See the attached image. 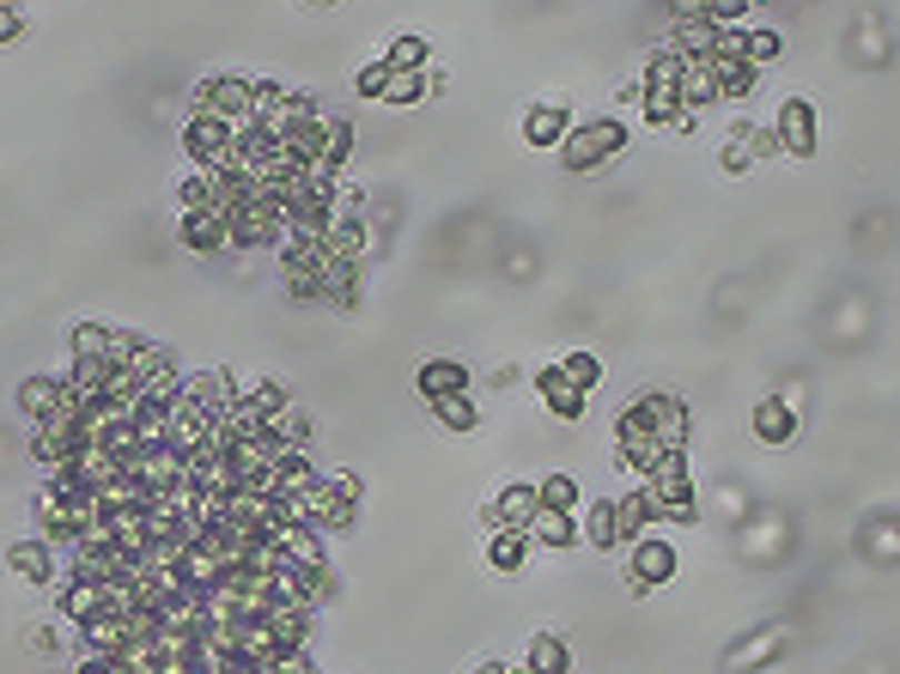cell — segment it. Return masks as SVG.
Wrapping results in <instances>:
<instances>
[{
    "instance_id": "cell-9",
    "label": "cell",
    "mask_w": 900,
    "mask_h": 674,
    "mask_svg": "<svg viewBox=\"0 0 900 674\" xmlns=\"http://www.w3.org/2000/svg\"><path fill=\"white\" fill-rule=\"evenodd\" d=\"M670 577H676V547L658 541V535H646L633 547V590L646 595V590H658V583H670Z\"/></svg>"
},
{
    "instance_id": "cell-42",
    "label": "cell",
    "mask_w": 900,
    "mask_h": 674,
    "mask_svg": "<svg viewBox=\"0 0 900 674\" xmlns=\"http://www.w3.org/2000/svg\"><path fill=\"white\" fill-rule=\"evenodd\" d=\"M773 644H779V638H761V644H742V651H737V656H730V674H742V668H749V663H761V656H767V651H773Z\"/></svg>"
},
{
    "instance_id": "cell-40",
    "label": "cell",
    "mask_w": 900,
    "mask_h": 674,
    "mask_svg": "<svg viewBox=\"0 0 900 674\" xmlns=\"http://www.w3.org/2000/svg\"><path fill=\"white\" fill-rule=\"evenodd\" d=\"M693 12H700L706 24H737L749 7H742V0H718V7H693Z\"/></svg>"
},
{
    "instance_id": "cell-32",
    "label": "cell",
    "mask_w": 900,
    "mask_h": 674,
    "mask_svg": "<svg viewBox=\"0 0 900 674\" xmlns=\"http://www.w3.org/2000/svg\"><path fill=\"white\" fill-rule=\"evenodd\" d=\"M323 298H336L341 310H353V304H359V268H347V262H336V268H329Z\"/></svg>"
},
{
    "instance_id": "cell-37",
    "label": "cell",
    "mask_w": 900,
    "mask_h": 674,
    "mask_svg": "<svg viewBox=\"0 0 900 674\" xmlns=\"http://www.w3.org/2000/svg\"><path fill=\"white\" fill-rule=\"evenodd\" d=\"M427 73H396V80H390V98H383V103H420V98H427Z\"/></svg>"
},
{
    "instance_id": "cell-28",
    "label": "cell",
    "mask_w": 900,
    "mask_h": 674,
    "mask_svg": "<svg viewBox=\"0 0 900 674\" xmlns=\"http://www.w3.org/2000/svg\"><path fill=\"white\" fill-rule=\"evenodd\" d=\"M128 371H134V378L140 383H159V378H171V353H164V346L159 341H140V353H134V365H128Z\"/></svg>"
},
{
    "instance_id": "cell-41",
    "label": "cell",
    "mask_w": 900,
    "mask_h": 674,
    "mask_svg": "<svg viewBox=\"0 0 900 674\" xmlns=\"http://www.w3.org/2000/svg\"><path fill=\"white\" fill-rule=\"evenodd\" d=\"M329 492H336L341 504H359L366 499V481H359V474H329Z\"/></svg>"
},
{
    "instance_id": "cell-35",
    "label": "cell",
    "mask_w": 900,
    "mask_h": 674,
    "mask_svg": "<svg viewBox=\"0 0 900 674\" xmlns=\"http://www.w3.org/2000/svg\"><path fill=\"white\" fill-rule=\"evenodd\" d=\"M560 371H566V378H572L578 389H597V383H602V365H597L590 353H566V359H560Z\"/></svg>"
},
{
    "instance_id": "cell-34",
    "label": "cell",
    "mask_w": 900,
    "mask_h": 674,
    "mask_svg": "<svg viewBox=\"0 0 900 674\" xmlns=\"http://www.w3.org/2000/svg\"><path fill=\"white\" fill-rule=\"evenodd\" d=\"M383 61H390L396 73H420V61H427V37H396Z\"/></svg>"
},
{
    "instance_id": "cell-4",
    "label": "cell",
    "mask_w": 900,
    "mask_h": 674,
    "mask_svg": "<svg viewBox=\"0 0 900 674\" xmlns=\"http://www.w3.org/2000/svg\"><path fill=\"white\" fill-rule=\"evenodd\" d=\"M627 147V128L621 122H584V128H572L566 134V147H560V159H566V171H597L602 159H614V152Z\"/></svg>"
},
{
    "instance_id": "cell-25",
    "label": "cell",
    "mask_w": 900,
    "mask_h": 674,
    "mask_svg": "<svg viewBox=\"0 0 900 674\" xmlns=\"http://www.w3.org/2000/svg\"><path fill=\"white\" fill-rule=\"evenodd\" d=\"M347 152H353V128H347L341 115H336V122H329V147H323V164H317V177H323V183H336V171L347 164Z\"/></svg>"
},
{
    "instance_id": "cell-17",
    "label": "cell",
    "mask_w": 900,
    "mask_h": 674,
    "mask_svg": "<svg viewBox=\"0 0 900 674\" xmlns=\"http://www.w3.org/2000/svg\"><path fill=\"white\" fill-rule=\"evenodd\" d=\"M536 389H542V401L560 413V420H578V413H584V389H578L572 378H566L560 365H548L542 378H536Z\"/></svg>"
},
{
    "instance_id": "cell-21",
    "label": "cell",
    "mask_w": 900,
    "mask_h": 674,
    "mask_svg": "<svg viewBox=\"0 0 900 674\" xmlns=\"http://www.w3.org/2000/svg\"><path fill=\"white\" fill-rule=\"evenodd\" d=\"M329 255L347 268H359V255H366V219H336V231H329Z\"/></svg>"
},
{
    "instance_id": "cell-38",
    "label": "cell",
    "mask_w": 900,
    "mask_h": 674,
    "mask_svg": "<svg viewBox=\"0 0 900 674\" xmlns=\"http://www.w3.org/2000/svg\"><path fill=\"white\" fill-rule=\"evenodd\" d=\"M737 140L754 152V159H773V152H786V147H779V128H737Z\"/></svg>"
},
{
    "instance_id": "cell-18",
    "label": "cell",
    "mask_w": 900,
    "mask_h": 674,
    "mask_svg": "<svg viewBox=\"0 0 900 674\" xmlns=\"http://www.w3.org/2000/svg\"><path fill=\"white\" fill-rule=\"evenodd\" d=\"M614 523H621V541H646V529L658 523V504H651V492H627V499H614Z\"/></svg>"
},
{
    "instance_id": "cell-24",
    "label": "cell",
    "mask_w": 900,
    "mask_h": 674,
    "mask_svg": "<svg viewBox=\"0 0 900 674\" xmlns=\"http://www.w3.org/2000/svg\"><path fill=\"white\" fill-rule=\"evenodd\" d=\"M110 341L116 334L104 329V322H73V334H68L73 359H110Z\"/></svg>"
},
{
    "instance_id": "cell-6",
    "label": "cell",
    "mask_w": 900,
    "mask_h": 674,
    "mask_svg": "<svg viewBox=\"0 0 900 674\" xmlns=\"http://www.w3.org/2000/svg\"><path fill=\"white\" fill-rule=\"evenodd\" d=\"M56 614L68 620V626H92V620H104V614H116V590H104V583H61V595H56Z\"/></svg>"
},
{
    "instance_id": "cell-43",
    "label": "cell",
    "mask_w": 900,
    "mask_h": 674,
    "mask_svg": "<svg viewBox=\"0 0 900 674\" xmlns=\"http://www.w3.org/2000/svg\"><path fill=\"white\" fill-rule=\"evenodd\" d=\"M31 651L56 656V651H61V638H56V632H49V626H37V632H31Z\"/></svg>"
},
{
    "instance_id": "cell-44",
    "label": "cell",
    "mask_w": 900,
    "mask_h": 674,
    "mask_svg": "<svg viewBox=\"0 0 900 674\" xmlns=\"http://www.w3.org/2000/svg\"><path fill=\"white\" fill-rule=\"evenodd\" d=\"M474 674H506V663H481V668H474Z\"/></svg>"
},
{
    "instance_id": "cell-16",
    "label": "cell",
    "mask_w": 900,
    "mask_h": 674,
    "mask_svg": "<svg viewBox=\"0 0 900 674\" xmlns=\"http://www.w3.org/2000/svg\"><path fill=\"white\" fill-rule=\"evenodd\" d=\"M566 134H572V122H566L560 103H536V110L523 115V140H530V147H566Z\"/></svg>"
},
{
    "instance_id": "cell-12",
    "label": "cell",
    "mask_w": 900,
    "mask_h": 674,
    "mask_svg": "<svg viewBox=\"0 0 900 674\" xmlns=\"http://www.w3.org/2000/svg\"><path fill=\"white\" fill-rule=\"evenodd\" d=\"M177 238H183L196 255H220L226 243H231V219H226V213H213V207H208V213H183Z\"/></svg>"
},
{
    "instance_id": "cell-10",
    "label": "cell",
    "mask_w": 900,
    "mask_h": 674,
    "mask_svg": "<svg viewBox=\"0 0 900 674\" xmlns=\"http://www.w3.org/2000/svg\"><path fill=\"white\" fill-rule=\"evenodd\" d=\"M311 626H317V607H274L268 614V638H274L280 656L311 651Z\"/></svg>"
},
{
    "instance_id": "cell-2",
    "label": "cell",
    "mask_w": 900,
    "mask_h": 674,
    "mask_svg": "<svg viewBox=\"0 0 900 674\" xmlns=\"http://www.w3.org/2000/svg\"><path fill=\"white\" fill-rule=\"evenodd\" d=\"M238 128L243 122H220V115H196V122L183 128V152L196 159V171H231V159H238Z\"/></svg>"
},
{
    "instance_id": "cell-22",
    "label": "cell",
    "mask_w": 900,
    "mask_h": 674,
    "mask_svg": "<svg viewBox=\"0 0 900 674\" xmlns=\"http://www.w3.org/2000/svg\"><path fill=\"white\" fill-rule=\"evenodd\" d=\"M530 668H536V674H572V651H566L554 632H536V644H530Z\"/></svg>"
},
{
    "instance_id": "cell-11",
    "label": "cell",
    "mask_w": 900,
    "mask_h": 674,
    "mask_svg": "<svg viewBox=\"0 0 900 674\" xmlns=\"http://www.w3.org/2000/svg\"><path fill=\"white\" fill-rule=\"evenodd\" d=\"M61 408H68V383H61V378H31V383L19 389V413L31 425L61 420Z\"/></svg>"
},
{
    "instance_id": "cell-39",
    "label": "cell",
    "mask_w": 900,
    "mask_h": 674,
    "mask_svg": "<svg viewBox=\"0 0 900 674\" xmlns=\"http://www.w3.org/2000/svg\"><path fill=\"white\" fill-rule=\"evenodd\" d=\"M742 56H749L754 68H761V61H773V56H779V37H773V31H742Z\"/></svg>"
},
{
    "instance_id": "cell-14",
    "label": "cell",
    "mask_w": 900,
    "mask_h": 674,
    "mask_svg": "<svg viewBox=\"0 0 900 674\" xmlns=\"http://www.w3.org/2000/svg\"><path fill=\"white\" fill-rule=\"evenodd\" d=\"M7 565L24 583H56V547H49V541H12Z\"/></svg>"
},
{
    "instance_id": "cell-15",
    "label": "cell",
    "mask_w": 900,
    "mask_h": 674,
    "mask_svg": "<svg viewBox=\"0 0 900 674\" xmlns=\"http://www.w3.org/2000/svg\"><path fill=\"white\" fill-rule=\"evenodd\" d=\"M754 437H761V444H791L797 437V408L791 401L767 395L761 408H754Z\"/></svg>"
},
{
    "instance_id": "cell-1",
    "label": "cell",
    "mask_w": 900,
    "mask_h": 674,
    "mask_svg": "<svg viewBox=\"0 0 900 674\" xmlns=\"http://www.w3.org/2000/svg\"><path fill=\"white\" fill-rule=\"evenodd\" d=\"M280 268H287V292L292 298H323V280L336 268L323 238H287L280 243Z\"/></svg>"
},
{
    "instance_id": "cell-45",
    "label": "cell",
    "mask_w": 900,
    "mask_h": 674,
    "mask_svg": "<svg viewBox=\"0 0 900 674\" xmlns=\"http://www.w3.org/2000/svg\"><path fill=\"white\" fill-rule=\"evenodd\" d=\"M506 674H536V668H506Z\"/></svg>"
},
{
    "instance_id": "cell-26",
    "label": "cell",
    "mask_w": 900,
    "mask_h": 674,
    "mask_svg": "<svg viewBox=\"0 0 900 674\" xmlns=\"http://www.w3.org/2000/svg\"><path fill=\"white\" fill-rule=\"evenodd\" d=\"M584 541H590V547H602V553L621 547V523H614V504H609V499H602L597 511L584 516Z\"/></svg>"
},
{
    "instance_id": "cell-19",
    "label": "cell",
    "mask_w": 900,
    "mask_h": 674,
    "mask_svg": "<svg viewBox=\"0 0 900 674\" xmlns=\"http://www.w3.org/2000/svg\"><path fill=\"white\" fill-rule=\"evenodd\" d=\"M420 395L427 401H444V395H462V383H469V371L457 365V359H432V365H420Z\"/></svg>"
},
{
    "instance_id": "cell-36",
    "label": "cell",
    "mask_w": 900,
    "mask_h": 674,
    "mask_svg": "<svg viewBox=\"0 0 900 674\" xmlns=\"http://www.w3.org/2000/svg\"><path fill=\"white\" fill-rule=\"evenodd\" d=\"M390 80H396V68H390V61H371V68H359V92H366V98H390Z\"/></svg>"
},
{
    "instance_id": "cell-30",
    "label": "cell",
    "mask_w": 900,
    "mask_h": 674,
    "mask_svg": "<svg viewBox=\"0 0 900 674\" xmlns=\"http://www.w3.org/2000/svg\"><path fill=\"white\" fill-rule=\"evenodd\" d=\"M243 401H250V408H256V413H262V420H268V425H274V420H280V413H287V389H280V383H268V378H262V383H250V389H243Z\"/></svg>"
},
{
    "instance_id": "cell-7",
    "label": "cell",
    "mask_w": 900,
    "mask_h": 674,
    "mask_svg": "<svg viewBox=\"0 0 900 674\" xmlns=\"http://www.w3.org/2000/svg\"><path fill=\"white\" fill-rule=\"evenodd\" d=\"M779 147H786L791 159H809V152H816V110H809V98L779 103Z\"/></svg>"
},
{
    "instance_id": "cell-8",
    "label": "cell",
    "mask_w": 900,
    "mask_h": 674,
    "mask_svg": "<svg viewBox=\"0 0 900 674\" xmlns=\"http://www.w3.org/2000/svg\"><path fill=\"white\" fill-rule=\"evenodd\" d=\"M487 516H493V529H518V535H530L536 516H542V492H536V486H506Z\"/></svg>"
},
{
    "instance_id": "cell-13",
    "label": "cell",
    "mask_w": 900,
    "mask_h": 674,
    "mask_svg": "<svg viewBox=\"0 0 900 674\" xmlns=\"http://www.w3.org/2000/svg\"><path fill=\"white\" fill-rule=\"evenodd\" d=\"M238 395H243V389L231 383L226 371H201V378H189V401H196L208 420H226V413L238 408Z\"/></svg>"
},
{
    "instance_id": "cell-3",
    "label": "cell",
    "mask_w": 900,
    "mask_h": 674,
    "mask_svg": "<svg viewBox=\"0 0 900 674\" xmlns=\"http://www.w3.org/2000/svg\"><path fill=\"white\" fill-rule=\"evenodd\" d=\"M287 238H292L287 201H274V194L243 201L238 213H231V243H243V250H268V243H287Z\"/></svg>"
},
{
    "instance_id": "cell-31",
    "label": "cell",
    "mask_w": 900,
    "mask_h": 674,
    "mask_svg": "<svg viewBox=\"0 0 900 674\" xmlns=\"http://www.w3.org/2000/svg\"><path fill=\"white\" fill-rule=\"evenodd\" d=\"M536 492H542V511L572 516V504H578V481H572V474H548V481L536 486Z\"/></svg>"
},
{
    "instance_id": "cell-23",
    "label": "cell",
    "mask_w": 900,
    "mask_h": 674,
    "mask_svg": "<svg viewBox=\"0 0 900 674\" xmlns=\"http://www.w3.org/2000/svg\"><path fill=\"white\" fill-rule=\"evenodd\" d=\"M523 553H530V535H518V529H499L493 547H487V560H493V572H523Z\"/></svg>"
},
{
    "instance_id": "cell-20",
    "label": "cell",
    "mask_w": 900,
    "mask_h": 674,
    "mask_svg": "<svg viewBox=\"0 0 900 674\" xmlns=\"http://www.w3.org/2000/svg\"><path fill=\"white\" fill-rule=\"evenodd\" d=\"M712 85H718V98H742V92H754V61L712 56Z\"/></svg>"
},
{
    "instance_id": "cell-27",
    "label": "cell",
    "mask_w": 900,
    "mask_h": 674,
    "mask_svg": "<svg viewBox=\"0 0 900 674\" xmlns=\"http://www.w3.org/2000/svg\"><path fill=\"white\" fill-rule=\"evenodd\" d=\"M213 194H220L213 171H196V177H183V183H177V201H183V213H208Z\"/></svg>"
},
{
    "instance_id": "cell-33",
    "label": "cell",
    "mask_w": 900,
    "mask_h": 674,
    "mask_svg": "<svg viewBox=\"0 0 900 674\" xmlns=\"http://www.w3.org/2000/svg\"><path fill=\"white\" fill-rule=\"evenodd\" d=\"M432 408H439L444 432H474V401L469 395H444V401H432Z\"/></svg>"
},
{
    "instance_id": "cell-29",
    "label": "cell",
    "mask_w": 900,
    "mask_h": 674,
    "mask_svg": "<svg viewBox=\"0 0 900 674\" xmlns=\"http://www.w3.org/2000/svg\"><path fill=\"white\" fill-rule=\"evenodd\" d=\"M530 535L542 541V547H572V541H578V523H572V516H560V511H542Z\"/></svg>"
},
{
    "instance_id": "cell-5",
    "label": "cell",
    "mask_w": 900,
    "mask_h": 674,
    "mask_svg": "<svg viewBox=\"0 0 900 674\" xmlns=\"http://www.w3.org/2000/svg\"><path fill=\"white\" fill-rule=\"evenodd\" d=\"M256 85H243L238 73H208L196 85V115H220V122H250Z\"/></svg>"
}]
</instances>
